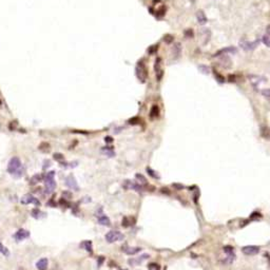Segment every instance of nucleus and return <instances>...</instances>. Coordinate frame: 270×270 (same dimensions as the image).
<instances>
[{"mask_svg": "<svg viewBox=\"0 0 270 270\" xmlns=\"http://www.w3.org/2000/svg\"><path fill=\"white\" fill-rule=\"evenodd\" d=\"M103 151H106V152H103V153L108 154L109 156H113V155H114L113 150H112V149H109V148H106V149H103Z\"/></svg>", "mask_w": 270, "mask_h": 270, "instance_id": "obj_35", "label": "nucleus"}, {"mask_svg": "<svg viewBox=\"0 0 270 270\" xmlns=\"http://www.w3.org/2000/svg\"><path fill=\"white\" fill-rule=\"evenodd\" d=\"M97 221H98V223L100 224V225H103V226H110V224H111L109 217L106 216V215H103V214L99 215Z\"/></svg>", "mask_w": 270, "mask_h": 270, "instance_id": "obj_18", "label": "nucleus"}, {"mask_svg": "<svg viewBox=\"0 0 270 270\" xmlns=\"http://www.w3.org/2000/svg\"><path fill=\"white\" fill-rule=\"evenodd\" d=\"M164 41H165L167 45H170V43H173V41H174V37L171 35V34H167V35L164 36Z\"/></svg>", "mask_w": 270, "mask_h": 270, "instance_id": "obj_24", "label": "nucleus"}, {"mask_svg": "<svg viewBox=\"0 0 270 270\" xmlns=\"http://www.w3.org/2000/svg\"><path fill=\"white\" fill-rule=\"evenodd\" d=\"M213 74H214V78L215 80L217 81L219 83H224V81H225V78H224V76L222 75V74H219V72L216 71V70H213Z\"/></svg>", "mask_w": 270, "mask_h": 270, "instance_id": "obj_21", "label": "nucleus"}, {"mask_svg": "<svg viewBox=\"0 0 270 270\" xmlns=\"http://www.w3.org/2000/svg\"><path fill=\"white\" fill-rule=\"evenodd\" d=\"M224 251H225V253L227 255H233V253H234V248H233L232 246H225V247H224Z\"/></svg>", "mask_w": 270, "mask_h": 270, "instance_id": "obj_26", "label": "nucleus"}, {"mask_svg": "<svg viewBox=\"0 0 270 270\" xmlns=\"http://www.w3.org/2000/svg\"><path fill=\"white\" fill-rule=\"evenodd\" d=\"M81 247L85 248L87 251H89L90 253L93 252V250H92V242L91 241H85L81 243Z\"/></svg>", "mask_w": 270, "mask_h": 270, "instance_id": "obj_22", "label": "nucleus"}, {"mask_svg": "<svg viewBox=\"0 0 270 270\" xmlns=\"http://www.w3.org/2000/svg\"><path fill=\"white\" fill-rule=\"evenodd\" d=\"M266 32H267V35L270 36V25L267 27V29H266Z\"/></svg>", "mask_w": 270, "mask_h": 270, "instance_id": "obj_41", "label": "nucleus"}, {"mask_svg": "<svg viewBox=\"0 0 270 270\" xmlns=\"http://www.w3.org/2000/svg\"><path fill=\"white\" fill-rule=\"evenodd\" d=\"M32 216L35 217V219H41V217H43V216H47V214H45V213H42L40 210L34 209L33 211H32Z\"/></svg>", "mask_w": 270, "mask_h": 270, "instance_id": "obj_19", "label": "nucleus"}, {"mask_svg": "<svg viewBox=\"0 0 270 270\" xmlns=\"http://www.w3.org/2000/svg\"><path fill=\"white\" fill-rule=\"evenodd\" d=\"M147 172H148V174H149L151 177H153V179H159L158 174H157V173H155V172H154L153 170L151 169V168H147Z\"/></svg>", "mask_w": 270, "mask_h": 270, "instance_id": "obj_31", "label": "nucleus"}, {"mask_svg": "<svg viewBox=\"0 0 270 270\" xmlns=\"http://www.w3.org/2000/svg\"><path fill=\"white\" fill-rule=\"evenodd\" d=\"M7 172L11 173L13 176L17 177V179H19L23 174V168H22V165H21V161H19V158L13 157L10 161L9 166H7Z\"/></svg>", "mask_w": 270, "mask_h": 270, "instance_id": "obj_1", "label": "nucleus"}, {"mask_svg": "<svg viewBox=\"0 0 270 270\" xmlns=\"http://www.w3.org/2000/svg\"><path fill=\"white\" fill-rule=\"evenodd\" d=\"M123 270H127V269H123Z\"/></svg>", "mask_w": 270, "mask_h": 270, "instance_id": "obj_42", "label": "nucleus"}, {"mask_svg": "<svg viewBox=\"0 0 270 270\" xmlns=\"http://www.w3.org/2000/svg\"><path fill=\"white\" fill-rule=\"evenodd\" d=\"M159 115V108L158 106L156 105H153L151 108V110H150V113H149V116H150V119L151 120H153V119L157 118Z\"/></svg>", "mask_w": 270, "mask_h": 270, "instance_id": "obj_14", "label": "nucleus"}, {"mask_svg": "<svg viewBox=\"0 0 270 270\" xmlns=\"http://www.w3.org/2000/svg\"><path fill=\"white\" fill-rule=\"evenodd\" d=\"M184 35L186 38H193L194 37V32L192 29H187L184 31Z\"/></svg>", "mask_w": 270, "mask_h": 270, "instance_id": "obj_27", "label": "nucleus"}, {"mask_svg": "<svg viewBox=\"0 0 270 270\" xmlns=\"http://www.w3.org/2000/svg\"><path fill=\"white\" fill-rule=\"evenodd\" d=\"M139 121H141V119H139V117H133L132 119H130L129 123H132V125H135V123H138Z\"/></svg>", "mask_w": 270, "mask_h": 270, "instance_id": "obj_37", "label": "nucleus"}, {"mask_svg": "<svg viewBox=\"0 0 270 270\" xmlns=\"http://www.w3.org/2000/svg\"><path fill=\"white\" fill-rule=\"evenodd\" d=\"M0 253L3 254V255H5V257H7V255L10 254V250L7 249V248L5 247L2 243H0Z\"/></svg>", "mask_w": 270, "mask_h": 270, "instance_id": "obj_25", "label": "nucleus"}, {"mask_svg": "<svg viewBox=\"0 0 270 270\" xmlns=\"http://www.w3.org/2000/svg\"><path fill=\"white\" fill-rule=\"evenodd\" d=\"M166 14V7H161V9L158 10V11L156 12V14H155V16H156L157 18H161L164 17V15Z\"/></svg>", "mask_w": 270, "mask_h": 270, "instance_id": "obj_29", "label": "nucleus"}, {"mask_svg": "<svg viewBox=\"0 0 270 270\" xmlns=\"http://www.w3.org/2000/svg\"><path fill=\"white\" fill-rule=\"evenodd\" d=\"M172 186H174L176 189H183V188H184V186L183 185H179V184H173Z\"/></svg>", "mask_w": 270, "mask_h": 270, "instance_id": "obj_39", "label": "nucleus"}, {"mask_svg": "<svg viewBox=\"0 0 270 270\" xmlns=\"http://www.w3.org/2000/svg\"><path fill=\"white\" fill-rule=\"evenodd\" d=\"M171 54H172V58L173 59H177L181 56V45L179 42H175L174 45H173V48H172L171 50Z\"/></svg>", "mask_w": 270, "mask_h": 270, "instance_id": "obj_9", "label": "nucleus"}, {"mask_svg": "<svg viewBox=\"0 0 270 270\" xmlns=\"http://www.w3.org/2000/svg\"><path fill=\"white\" fill-rule=\"evenodd\" d=\"M199 71H201L203 74H209V73H210L209 67H207V65H199Z\"/></svg>", "mask_w": 270, "mask_h": 270, "instance_id": "obj_28", "label": "nucleus"}, {"mask_svg": "<svg viewBox=\"0 0 270 270\" xmlns=\"http://www.w3.org/2000/svg\"><path fill=\"white\" fill-rule=\"evenodd\" d=\"M261 135L264 138H269L270 137V130L268 129L267 126H263L261 128Z\"/></svg>", "mask_w": 270, "mask_h": 270, "instance_id": "obj_20", "label": "nucleus"}, {"mask_svg": "<svg viewBox=\"0 0 270 270\" xmlns=\"http://www.w3.org/2000/svg\"><path fill=\"white\" fill-rule=\"evenodd\" d=\"M242 252L245 255H255L260 252L259 246H245L242 248Z\"/></svg>", "mask_w": 270, "mask_h": 270, "instance_id": "obj_5", "label": "nucleus"}, {"mask_svg": "<svg viewBox=\"0 0 270 270\" xmlns=\"http://www.w3.org/2000/svg\"><path fill=\"white\" fill-rule=\"evenodd\" d=\"M136 177H137V179H138V181H141V184H147V179H146L141 174H136Z\"/></svg>", "mask_w": 270, "mask_h": 270, "instance_id": "obj_36", "label": "nucleus"}, {"mask_svg": "<svg viewBox=\"0 0 270 270\" xmlns=\"http://www.w3.org/2000/svg\"><path fill=\"white\" fill-rule=\"evenodd\" d=\"M263 42H264V45H265L266 47L270 48V36H268L267 34L264 35L263 36Z\"/></svg>", "mask_w": 270, "mask_h": 270, "instance_id": "obj_33", "label": "nucleus"}, {"mask_svg": "<svg viewBox=\"0 0 270 270\" xmlns=\"http://www.w3.org/2000/svg\"><path fill=\"white\" fill-rule=\"evenodd\" d=\"M21 203L22 204H35V205H39V199H37L36 197H34L33 195H27V196H25L22 199V201H21Z\"/></svg>", "mask_w": 270, "mask_h": 270, "instance_id": "obj_13", "label": "nucleus"}, {"mask_svg": "<svg viewBox=\"0 0 270 270\" xmlns=\"http://www.w3.org/2000/svg\"><path fill=\"white\" fill-rule=\"evenodd\" d=\"M65 184H67V186H69L70 188H72V189L74 190H78V185H77V183H76L75 179H74L72 175H70V176H68L67 179H65Z\"/></svg>", "mask_w": 270, "mask_h": 270, "instance_id": "obj_12", "label": "nucleus"}, {"mask_svg": "<svg viewBox=\"0 0 270 270\" xmlns=\"http://www.w3.org/2000/svg\"><path fill=\"white\" fill-rule=\"evenodd\" d=\"M161 58H156L155 60V63H154V71L156 73V79L157 80H161L163 78V75H164V71L161 69Z\"/></svg>", "mask_w": 270, "mask_h": 270, "instance_id": "obj_7", "label": "nucleus"}, {"mask_svg": "<svg viewBox=\"0 0 270 270\" xmlns=\"http://www.w3.org/2000/svg\"><path fill=\"white\" fill-rule=\"evenodd\" d=\"M157 48H158V45H150L149 48H148V53L149 54H154V53H156L157 51Z\"/></svg>", "mask_w": 270, "mask_h": 270, "instance_id": "obj_30", "label": "nucleus"}, {"mask_svg": "<svg viewBox=\"0 0 270 270\" xmlns=\"http://www.w3.org/2000/svg\"><path fill=\"white\" fill-rule=\"evenodd\" d=\"M29 237H30V232L28 231V230L22 229V228L19 229V230H17V231H16V232L14 233V235H13L14 240H16V241H23V240L28 239Z\"/></svg>", "mask_w": 270, "mask_h": 270, "instance_id": "obj_6", "label": "nucleus"}, {"mask_svg": "<svg viewBox=\"0 0 270 270\" xmlns=\"http://www.w3.org/2000/svg\"><path fill=\"white\" fill-rule=\"evenodd\" d=\"M54 175H55V172L52 171V172H50L45 179H45V190H47L48 192L54 191V189L56 188V183H55V179H54Z\"/></svg>", "mask_w": 270, "mask_h": 270, "instance_id": "obj_3", "label": "nucleus"}, {"mask_svg": "<svg viewBox=\"0 0 270 270\" xmlns=\"http://www.w3.org/2000/svg\"><path fill=\"white\" fill-rule=\"evenodd\" d=\"M149 268L150 270H157L158 269V265H156V264H150Z\"/></svg>", "mask_w": 270, "mask_h": 270, "instance_id": "obj_38", "label": "nucleus"}, {"mask_svg": "<svg viewBox=\"0 0 270 270\" xmlns=\"http://www.w3.org/2000/svg\"><path fill=\"white\" fill-rule=\"evenodd\" d=\"M131 219H132V217H123V222H121V225H123L125 228L130 227V226L133 225V224L135 223V221H132L131 222Z\"/></svg>", "mask_w": 270, "mask_h": 270, "instance_id": "obj_23", "label": "nucleus"}, {"mask_svg": "<svg viewBox=\"0 0 270 270\" xmlns=\"http://www.w3.org/2000/svg\"><path fill=\"white\" fill-rule=\"evenodd\" d=\"M48 266H49V261H48V259H45V257L40 259L37 263H36V267H37L38 270H47Z\"/></svg>", "mask_w": 270, "mask_h": 270, "instance_id": "obj_11", "label": "nucleus"}, {"mask_svg": "<svg viewBox=\"0 0 270 270\" xmlns=\"http://www.w3.org/2000/svg\"><path fill=\"white\" fill-rule=\"evenodd\" d=\"M196 19L197 21H199V23H201V25H205L206 22H207V17H206L205 13H204L203 11H199L196 13Z\"/></svg>", "mask_w": 270, "mask_h": 270, "instance_id": "obj_17", "label": "nucleus"}, {"mask_svg": "<svg viewBox=\"0 0 270 270\" xmlns=\"http://www.w3.org/2000/svg\"><path fill=\"white\" fill-rule=\"evenodd\" d=\"M237 51V49L235 47H228V48H225V49H222L219 50V52H217L216 54H214V56H219V55H223V54L225 53H233L235 54Z\"/></svg>", "mask_w": 270, "mask_h": 270, "instance_id": "obj_16", "label": "nucleus"}, {"mask_svg": "<svg viewBox=\"0 0 270 270\" xmlns=\"http://www.w3.org/2000/svg\"><path fill=\"white\" fill-rule=\"evenodd\" d=\"M257 45H259V40H255L250 42V41H246V42L242 43V48L246 51H252L257 48Z\"/></svg>", "mask_w": 270, "mask_h": 270, "instance_id": "obj_10", "label": "nucleus"}, {"mask_svg": "<svg viewBox=\"0 0 270 270\" xmlns=\"http://www.w3.org/2000/svg\"><path fill=\"white\" fill-rule=\"evenodd\" d=\"M161 191L163 192V193H165V192H166V193H167V195H169V194H170V191L167 189V188H163V189H161Z\"/></svg>", "mask_w": 270, "mask_h": 270, "instance_id": "obj_40", "label": "nucleus"}, {"mask_svg": "<svg viewBox=\"0 0 270 270\" xmlns=\"http://www.w3.org/2000/svg\"><path fill=\"white\" fill-rule=\"evenodd\" d=\"M261 217H262L261 213H260V212H257V211H255V212H253L252 214H251V216H250V219H251V221H257V219H261Z\"/></svg>", "mask_w": 270, "mask_h": 270, "instance_id": "obj_32", "label": "nucleus"}, {"mask_svg": "<svg viewBox=\"0 0 270 270\" xmlns=\"http://www.w3.org/2000/svg\"><path fill=\"white\" fill-rule=\"evenodd\" d=\"M121 249L125 251L126 254H129V255L137 254L138 252H141V248H138V247H128V246L127 247H123Z\"/></svg>", "mask_w": 270, "mask_h": 270, "instance_id": "obj_15", "label": "nucleus"}, {"mask_svg": "<svg viewBox=\"0 0 270 270\" xmlns=\"http://www.w3.org/2000/svg\"><path fill=\"white\" fill-rule=\"evenodd\" d=\"M135 73H136L137 79L141 83H146L148 78V70L146 67V63L144 60H139L136 65V69H135Z\"/></svg>", "mask_w": 270, "mask_h": 270, "instance_id": "obj_2", "label": "nucleus"}, {"mask_svg": "<svg viewBox=\"0 0 270 270\" xmlns=\"http://www.w3.org/2000/svg\"><path fill=\"white\" fill-rule=\"evenodd\" d=\"M123 187L127 188V189H134L136 191H143V187L141 186V184H136L132 181H126L123 183Z\"/></svg>", "mask_w": 270, "mask_h": 270, "instance_id": "obj_8", "label": "nucleus"}, {"mask_svg": "<svg viewBox=\"0 0 270 270\" xmlns=\"http://www.w3.org/2000/svg\"><path fill=\"white\" fill-rule=\"evenodd\" d=\"M123 234L121 232H119V231H116V230L109 231L106 234V241L108 243H115V242L123 241Z\"/></svg>", "mask_w": 270, "mask_h": 270, "instance_id": "obj_4", "label": "nucleus"}, {"mask_svg": "<svg viewBox=\"0 0 270 270\" xmlns=\"http://www.w3.org/2000/svg\"><path fill=\"white\" fill-rule=\"evenodd\" d=\"M262 95L265 96L266 98L270 101V89H265V90H262Z\"/></svg>", "mask_w": 270, "mask_h": 270, "instance_id": "obj_34", "label": "nucleus"}]
</instances>
